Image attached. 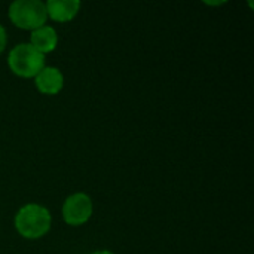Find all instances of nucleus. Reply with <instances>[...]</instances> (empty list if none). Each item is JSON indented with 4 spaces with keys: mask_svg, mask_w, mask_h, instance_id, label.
Masks as SVG:
<instances>
[{
    "mask_svg": "<svg viewBox=\"0 0 254 254\" xmlns=\"http://www.w3.org/2000/svg\"><path fill=\"white\" fill-rule=\"evenodd\" d=\"M15 228L24 238H40L51 228V214L39 204L24 205L15 216Z\"/></svg>",
    "mask_w": 254,
    "mask_h": 254,
    "instance_id": "1",
    "label": "nucleus"
},
{
    "mask_svg": "<svg viewBox=\"0 0 254 254\" xmlns=\"http://www.w3.org/2000/svg\"><path fill=\"white\" fill-rule=\"evenodd\" d=\"M10 21L24 30H36L48 19L46 6L40 0H16L9 6Z\"/></svg>",
    "mask_w": 254,
    "mask_h": 254,
    "instance_id": "2",
    "label": "nucleus"
},
{
    "mask_svg": "<svg viewBox=\"0 0 254 254\" xmlns=\"http://www.w3.org/2000/svg\"><path fill=\"white\" fill-rule=\"evenodd\" d=\"M10 70L19 77H36L45 67V55L34 49L30 43L16 45L7 57Z\"/></svg>",
    "mask_w": 254,
    "mask_h": 254,
    "instance_id": "3",
    "label": "nucleus"
},
{
    "mask_svg": "<svg viewBox=\"0 0 254 254\" xmlns=\"http://www.w3.org/2000/svg\"><path fill=\"white\" fill-rule=\"evenodd\" d=\"M92 216V201L85 193L68 196L63 205V219L70 226H80Z\"/></svg>",
    "mask_w": 254,
    "mask_h": 254,
    "instance_id": "4",
    "label": "nucleus"
},
{
    "mask_svg": "<svg viewBox=\"0 0 254 254\" xmlns=\"http://www.w3.org/2000/svg\"><path fill=\"white\" fill-rule=\"evenodd\" d=\"M36 88L46 95H55L63 89L64 77L57 67H43L34 77Z\"/></svg>",
    "mask_w": 254,
    "mask_h": 254,
    "instance_id": "5",
    "label": "nucleus"
},
{
    "mask_svg": "<svg viewBox=\"0 0 254 254\" xmlns=\"http://www.w3.org/2000/svg\"><path fill=\"white\" fill-rule=\"evenodd\" d=\"M46 6V13L48 18L58 21V22H67L71 21L79 9H80V1L79 0H49L45 3Z\"/></svg>",
    "mask_w": 254,
    "mask_h": 254,
    "instance_id": "6",
    "label": "nucleus"
},
{
    "mask_svg": "<svg viewBox=\"0 0 254 254\" xmlns=\"http://www.w3.org/2000/svg\"><path fill=\"white\" fill-rule=\"evenodd\" d=\"M58 43V36H57V31L49 27V25H43L40 28H36L31 31V36H30V45L37 49L40 54H46V52H51L55 49Z\"/></svg>",
    "mask_w": 254,
    "mask_h": 254,
    "instance_id": "7",
    "label": "nucleus"
},
{
    "mask_svg": "<svg viewBox=\"0 0 254 254\" xmlns=\"http://www.w3.org/2000/svg\"><path fill=\"white\" fill-rule=\"evenodd\" d=\"M6 42H7V37H6V31L3 28V25L0 24V54L4 51L6 48Z\"/></svg>",
    "mask_w": 254,
    "mask_h": 254,
    "instance_id": "8",
    "label": "nucleus"
},
{
    "mask_svg": "<svg viewBox=\"0 0 254 254\" xmlns=\"http://www.w3.org/2000/svg\"><path fill=\"white\" fill-rule=\"evenodd\" d=\"M92 254H113L112 252H109V250H98V252H94Z\"/></svg>",
    "mask_w": 254,
    "mask_h": 254,
    "instance_id": "9",
    "label": "nucleus"
}]
</instances>
